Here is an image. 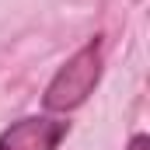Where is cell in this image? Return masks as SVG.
Here are the masks:
<instances>
[{"label":"cell","instance_id":"1","mask_svg":"<svg viewBox=\"0 0 150 150\" xmlns=\"http://www.w3.org/2000/svg\"><path fill=\"white\" fill-rule=\"evenodd\" d=\"M101 80V42H87L84 49H77L67 59V67H59V74L52 77V84L45 87V108L52 112H70L77 105L87 101V94L94 91V84Z\"/></svg>","mask_w":150,"mask_h":150},{"label":"cell","instance_id":"2","mask_svg":"<svg viewBox=\"0 0 150 150\" xmlns=\"http://www.w3.org/2000/svg\"><path fill=\"white\" fill-rule=\"evenodd\" d=\"M67 136V122L59 119H21L0 133V150H56Z\"/></svg>","mask_w":150,"mask_h":150},{"label":"cell","instance_id":"3","mask_svg":"<svg viewBox=\"0 0 150 150\" xmlns=\"http://www.w3.org/2000/svg\"><path fill=\"white\" fill-rule=\"evenodd\" d=\"M126 150H147V136H143V133H140V136H133V143H129Z\"/></svg>","mask_w":150,"mask_h":150}]
</instances>
